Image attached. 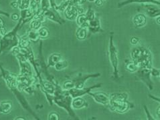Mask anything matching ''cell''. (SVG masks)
I'll list each match as a JSON object with an SVG mask.
<instances>
[{"label":"cell","mask_w":160,"mask_h":120,"mask_svg":"<svg viewBox=\"0 0 160 120\" xmlns=\"http://www.w3.org/2000/svg\"><path fill=\"white\" fill-rule=\"evenodd\" d=\"M131 60L139 68L151 69L152 67V53L148 48L142 45H136L131 52Z\"/></svg>","instance_id":"obj_1"},{"label":"cell","mask_w":160,"mask_h":120,"mask_svg":"<svg viewBox=\"0 0 160 120\" xmlns=\"http://www.w3.org/2000/svg\"><path fill=\"white\" fill-rule=\"evenodd\" d=\"M72 98L68 94V91L64 90L58 84L56 86V90L53 96V103L59 108L64 109L67 113L74 119H77V115L72 108Z\"/></svg>","instance_id":"obj_2"},{"label":"cell","mask_w":160,"mask_h":120,"mask_svg":"<svg viewBox=\"0 0 160 120\" xmlns=\"http://www.w3.org/2000/svg\"><path fill=\"white\" fill-rule=\"evenodd\" d=\"M23 25L21 19L18 21L17 25L13 27V30L9 32H6L0 39V55L5 52L9 51L18 46L19 37L18 36V31Z\"/></svg>","instance_id":"obj_3"},{"label":"cell","mask_w":160,"mask_h":120,"mask_svg":"<svg viewBox=\"0 0 160 120\" xmlns=\"http://www.w3.org/2000/svg\"><path fill=\"white\" fill-rule=\"evenodd\" d=\"M108 52H109V59L111 66L113 70V76L115 79H118L119 72V53L116 46L114 44L113 40V35L112 33L111 34L109 38V49H108Z\"/></svg>","instance_id":"obj_4"},{"label":"cell","mask_w":160,"mask_h":120,"mask_svg":"<svg viewBox=\"0 0 160 120\" xmlns=\"http://www.w3.org/2000/svg\"><path fill=\"white\" fill-rule=\"evenodd\" d=\"M38 81L36 76H28L24 75L19 74L17 76V88L22 92L24 91L28 87L32 85H37Z\"/></svg>","instance_id":"obj_5"},{"label":"cell","mask_w":160,"mask_h":120,"mask_svg":"<svg viewBox=\"0 0 160 120\" xmlns=\"http://www.w3.org/2000/svg\"><path fill=\"white\" fill-rule=\"evenodd\" d=\"M108 107L111 112L119 113H125L131 109L134 108V104L128 100L109 101Z\"/></svg>","instance_id":"obj_6"},{"label":"cell","mask_w":160,"mask_h":120,"mask_svg":"<svg viewBox=\"0 0 160 120\" xmlns=\"http://www.w3.org/2000/svg\"><path fill=\"white\" fill-rule=\"evenodd\" d=\"M101 76L100 73H88V74H84V73H78L76 76L72 78L71 80L73 81L74 84L75 88L81 89L83 88L85 85V82L91 78H96Z\"/></svg>","instance_id":"obj_7"},{"label":"cell","mask_w":160,"mask_h":120,"mask_svg":"<svg viewBox=\"0 0 160 120\" xmlns=\"http://www.w3.org/2000/svg\"><path fill=\"white\" fill-rule=\"evenodd\" d=\"M0 71H1L2 76L6 82V85L8 88L12 90L17 87V76L13 73L9 72L3 68L0 64Z\"/></svg>","instance_id":"obj_8"},{"label":"cell","mask_w":160,"mask_h":120,"mask_svg":"<svg viewBox=\"0 0 160 120\" xmlns=\"http://www.w3.org/2000/svg\"><path fill=\"white\" fill-rule=\"evenodd\" d=\"M102 85H103L102 83H98V84H96L90 87H84L83 88H81V89H78V88L73 87V88L69 90L68 92L72 98H77V97H82L84 95L88 94L89 92L92 91L93 90H95L96 88H99V87L102 86Z\"/></svg>","instance_id":"obj_9"},{"label":"cell","mask_w":160,"mask_h":120,"mask_svg":"<svg viewBox=\"0 0 160 120\" xmlns=\"http://www.w3.org/2000/svg\"><path fill=\"white\" fill-rule=\"evenodd\" d=\"M136 73H137L139 79L147 85L149 90L152 91L153 89V84L151 79L152 76L150 73V69L139 68Z\"/></svg>","instance_id":"obj_10"},{"label":"cell","mask_w":160,"mask_h":120,"mask_svg":"<svg viewBox=\"0 0 160 120\" xmlns=\"http://www.w3.org/2000/svg\"><path fill=\"white\" fill-rule=\"evenodd\" d=\"M88 94L91 95L97 103L105 106L109 105V94L105 93V92H95V93H93V92L91 91Z\"/></svg>","instance_id":"obj_11"},{"label":"cell","mask_w":160,"mask_h":120,"mask_svg":"<svg viewBox=\"0 0 160 120\" xmlns=\"http://www.w3.org/2000/svg\"><path fill=\"white\" fill-rule=\"evenodd\" d=\"M44 15L46 17V19L52 21L59 25L65 24V20L62 17H61L60 13L54 10H52L51 7L44 12Z\"/></svg>","instance_id":"obj_12"},{"label":"cell","mask_w":160,"mask_h":120,"mask_svg":"<svg viewBox=\"0 0 160 120\" xmlns=\"http://www.w3.org/2000/svg\"><path fill=\"white\" fill-rule=\"evenodd\" d=\"M87 29L88 32H91V34H97L103 31L101 24L100 18L97 16V15L95 19L88 22V26Z\"/></svg>","instance_id":"obj_13"},{"label":"cell","mask_w":160,"mask_h":120,"mask_svg":"<svg viewBox=\"0 0 160 120\" xmlns=\"http://www.w3.org/2000/svg\"><path fill=\"white\" fill-rule=\"evenodd\" d=\"M152 3L156 6H160V2L155 1V0H124L123 2L118 3V8H121L131 3Z\"/></svg>","instance_id":"obj_14"},{"label":"cell","mask_w":160,"mask_h":120,"mask_svg":"<svg viewBox=\"0 0 160 120\" xmlns=\"http://www.w3.org/2000/svg\"><path fill=\"white\" fill-rule=\"evenodd\" d=\"M64 14L66 19L70 21H74L76 20L78 13L77 10V7L75 5L70 6L67 10L64 12Z\"/></svg>","instance_id":"obj_15"},{"label":"cell","mask_w":160,"mask_h":120,"mask_svg":"<svg viewBox=\"0 0 160 120\" xmlns=\"http://www.w3.org/2000/svg\"><path fill=\"white\" fill-rule=\"evenodd\" d=\"M71 106L73 109H81L88 108V104L82 97H77V98H72Z\"/></svg>","instance_id":"obj_16"},{"label":"cell","mask_w":160,"mask_h":120,"mask_svg":"<svg viewBox=\"0 0 160 120\" xmlns=\"http://www.w3.org/2000/svg\"><path fill=\"white\" fill-rule=\"evenodd\" d=\"M145 12L148 16L150 17H156L159 16L160 15V10L159 9L156 7V5L152 3H145Z\"/></svg>","instance_id":"obj_17"},{"label":"cell","mask_w":160,"mask_h":120,"mask_svg":"<svg viewBox=\"0 0 160 120\" xmlns=\"http://www.w3.org/2000/svg\"><path fill=\"white\" fill-rule=\"evenodd\" d=\"M133 22L136 27L140 28V27H143L146 25L147 17L143 13H138L133 17Z\"/></svg>","instance_id":"obj_18"},{"label":"cell","mask_w":160,"mask_h":120,"mask_svg":"<svg viewBox=\"0 0 160 120\" xmlns=\"http://www.w3.org/2000/svg\"><path fill=\"white\" fill-rule=\"evenodd\" d=\"M20 16V19L22 20L23 25H25L27 23L33 19V17H34V14H33L29 8L21 10Z\"/></svg>","instance_id":"obj_19"},{"label":"cell","mask_w":160,"mask_h":120,"mask_svg":"<svg viewBox=\"0 0 160 120\" xmlns=\"http://www.w3.org/2000/svg\"><path fill=\"white\" fill-rule=\"evenodd\" d=\"M12 109V103L10 101H2L0 102V113L9 114Z\"/></svg>","instance_id":"obj_20"},{"label":"cell","mask_w":160,"mask_h":120,"mask_svg":"<svg viewBox=\"0 0 160 120\" xmlns=\"http://www.w3.org/2000/svg\"><path fill=\"white\" fill-rule=\"evenodd\" d=\"M62 59V55L59 53H52L48 59V66L47 67H53L55 64Z\"/></svg>","instance_id":"obj_21"},{"label":"cell","mask_w":160,"mask_h":120,"mask_svg":"<svg viewBox=\"0 0 160 120\" xmlns=\"http://www.w3.org/2000/svg\"><path fill=\"white\" fill-rule=\"evenodd\" d=\"M75 20H76L77 24L79 27H86V28H88L89 21L84 13L78 15Z\"/></svg>","instance_id":"obj_22"},{"label":"cell","mask_w":160,"mask_h":120,"mask_svg":"<svg viewBox=\"0 0 160 120\" xmlns=\"http://www.w3.org/2000/svg\"><path fill=\"white\" fill-rule=\"evenodd\" d=\"M31 41L28 38L27 34H24L20 37H19V43L18 46L21 48H27L30 47Z\"/></svg>","instance_id":"obj_23"},{"label":"cell","mask_w":160,"mask_h":120,"mask_svg":"<svg viewBox=\"0 0 160 120\" xmlns=\"http://www.w3.org/2000/svg\"><path fill=\"white\" fill-rule=\"evenodd\" d=\"M88 29L86 27H78L76 31V38L81 41L85 40L88 35Z\"/></svg>","instance_id":"obj_24"},{"label":"cell","mask_w":160,"mask_h":120,"mask_svg":"<svg viewBox=\"0 0 160 120\" xmlns=\"http://www.w3.org/2000/svg\"><path fill=\"white\" fill-rule=\"evenodd\" d=\"M71 5H73L72 0H62V2L56 7V11L59 13L64 12Z\"/></svg>","instance_id":"obj_25"},{"label":"cell","mask_w":160,"mask_h":120,"mask_svg":"<svg viewBox=\"0 0 160 120\" xmlns=\"http://www.w3.org/2000/svg\"><path fill=\"white\" fill-rule=\"evenodd\" d=\"M125 70L130 73H135L139 70V67L133 60L128 59L125 61Z\"/></svg>","instance_id":"obj_26"},{"label":"cell","mask_w":160,"mask_h":120,"mask_svg":"<svg viewBox=\"0 0 160 120\" xmlns=\"http://www.w3.org/2000/svg\"><path fill=\"white\" fill-rule=\"evenodd\" d=\"M28 38H29L31 42L37 43L40 40V37L38 35V32L36 30H30L26 34Z\"/></svg>","instance_id":"obj_27"},{"label":"cell","mask_w":160,"mask_h":120,"mask_svg":"<svg viewBox=\"0 0 160 120\" xmlns=\"http://www.w3.org/2000/svg\"><path fill=\"white\" fill-rule=\"evenodd\" d=\"M40 39H46L50 36V31L46 27L42 26L38 30Z\"/></svg>","instance_id":"obj_28"},{"label":"cell","mask_w":160,"mask_h":120,"mask_svg":"<svg viewBox=\"0 0 160 120\" xmlns=\"http://www.w3.org/2000/svg\"><path fill=\"white\" fill-rule=\"evenodd\" d=\"M68 62L66 61V60H63L62 59L60 61L56 63L53 67L54 68V70L56 71L60 72V71H62L65 70V69L68 67Z\"/></svg>","instance_id":"obj_29"},{"label":"cell","mask_w":160,"mask_h":120,"mask_svg":"<svg viewBox=\"0 0 160 120\" xmlns=\"http://www.w3.org/2000/svg\"><path fill=\"white\" fill-rule=\"evenodd\" d=\"M31 0H17L18 6V10H23L28 9L30 7Z\"/></svg>","instance_id":"obj_30"},{"label":"cell","mask_w":160,"mask_h":120,"mask_svg":"<svg viewBox=\"0 0 160 120\" xmlns=\"http://www.w3.org/2000/svg\"><path fill=\"white\" fill-rule=\"evenodd\" d=\"M42 24H43L41 21L33 18L30 23V30L38 31L42 26Z\"/></svg>","instance_id":"obj_31"},{"label":"cell","mask_w":160,"mask_h":120,"mask_svg":"<svg viewBox=\"0 0 160 120\" xmlns=\"http://www.w3.org/2000/svg\"><path fill=\"white\" fill-rule=\"evenodd\" d=\"M40 8L41 7H40V3H37L36 2L34 1V0H31L29 9L30 10V11L32 12L33 14H34V16L35 14H36L37 12L40 10Z\"/></svg>","instance_id":"obj_32"},{"label":"cell","mask_w":160,"mask_h":120,"mask_svg":"<svg viewBox=\"0 0 160 120\" xmlns=\"http://www.w3.org/2000/svg\"><path fill=\"white\" fill-rule=\"evenodd\" d=\"M84 14H85V16H86V17L87 18V20H88V21H90L94 20L96 17V16H97V14H96L95 10H94L93 9L92 7H89L88 8L87 11L85 13H84Z\"/></svg>","instance_id":"obj_33"},{"label":"cell","mask_w":160,"mask_h":120,"mask_svg":"<svg viewBox=\"0 0 160 120\" xmlns=\"http://www.w3.org/2000/svg\"><path fill=\"white\" fill-rule=\"evenodd\" d=\"M73 87H74V84L71 80L65 81L63 83L62 86V88L66 91H68L69 90L73 88Z\"/></svg>","instance_id":"obj_34"},{"label":"cell","mask_w":160,"mask_h":120,"mask_svg":"<svg viewBox=\"0 0 160 120\" xmlns=\"http://www.w3.org/2000/svg\"><path fill=\"white\" fill-rule=\"evenodd\" d=\"M40 7L43 12L48 10V9L50 8V4L49 0H41V2L40 3Z\"/></svg>","instance_id":"obj_35"},{"label":"cell","mask_w":160,"mask_h":120,"mask_svg":"<svg viewBox=\"0 0 160 120\" xmlns=\"http://www.w3.org/2000/svg\"><path fill=\"white\" fill-rule=\"evenodd\" d=\"M59 119H60V115L56 112H50L48 116V119L49 120H58Z\"/></svg>","instance_id":"obj_36"},{"label":"cell","mask_w":160,"mask_h":120,"mask_svg":"<svg viewBox=\"0 0 160 120\" xmlns=\"http://www.w3.org/2000/svg\"><path fill=\"white\" fill-rule=\"evenodd\" d=\"M150 73H151V76L153 77H159L160 76L159 70L153 67V66L150 69Z\"/></svg>","instance_id":"obj_37"},{"label":"cell","mask_w":160,"mask_h":120,"mask_svg":"<svg viewBox=\"0 0 160 120\" xmlns=\"http://www.w3.org/2000/svg\"><path fill=\"white\" fill-rule=\"evenodd\" d=\"M140 41H141L140 39L138 38H137V37H135V36L131 37V39H130L131 44L133 45H135V46L138 45L140 43Z\"/></svg>","instance_id":"obj_38"},{"label":"cell","mask_w":160,"mask_h":120,"mask_svg":"<svg viewBox=\"0 0 160 120\" xmlns=\"http://www.w3.org/2000/svg\"><path fill=\"white\" fill-rule=\"evenodd\" d=\"M0 32L3 35L6 34V30L5 28V23L1 17H0Z\"/></svg>","instance_id":"obj_39"},{"label":"cell","mask_w":160,"mask_h":120,"mask_svg":"<svg viewBox=\"0 0 160 120\" xmlns=\"http://www.w3.org/2000/svg\"><path fill=\"white\" fill-rule=\"evenodd\" d=\"M143 108H144V110H145V114H146L147 119H148V120L156 119V118H153V117L151 115V113H149V109H148V108L146 107V106L144 105L143 106Z\"/></svg>","instance_id":"obj_40"},{"label":"cell","mask_w":160,"mask_h":120,"mask_svg":"<svg viewBox=\"0 0 160 120\" xmlns=\"http://www.w3.org/2000/svg\"><path fill=\"white\" fill-rule=\"evenodd\" d=\"M72 4L75 6H82L87 2V0H72Z\"/></svg>","instance_id":"obj_41"},{"label":"cell","mask_w":160,"mask_h":120,"mask_svg":"<svg viewBox=\"0 0 160 120\" xmlns=\"http://www.w3.org/2000/svg\"><path fill=\"white\" fill-rule=\"evenodd\" d=\"M10 17H11V19L13 21H18L20 19V16L16 13H13V14H12V16H10Z\"/></svg>","instance_id":"obj_42"},{"label":"cell","mask_w":160,"mask_h":120,"mask_svg":"<svg viewBox=\"0 0 160 120\" xmlns=\"http://www.w3.org/2000/svg\"><path fill=\"white\" fill-rule=\"evenodd\" d=\"M50 4V7L52 9V10H56V7L57 6L58 4H56L55 0H49Z\"/></svg>","instance_id":"obj_43"},{"label":"cell","mask_w":160,"mask_h":120,"mask_svg":"<svg viewBox=\"0 0 160 120\" xmlns=\"http://www.w3.org/2000/svg\"><path fill=\"white\" fill-rule=\"evenodd\" d=\"M77 10H78V15L79 14H82V13H85V11H84V8L81 6H77Z\"/></svg>","instance_id":"obj_44"},{"label":"cell","mask_w":160,"mask_h":120,"mask_svg":"<svg viewBox=\"0 0 160 120\" xmlns=\"http://www.w3.org/2000/svg\"><path fill=\"white\" fill-rule=\"evenodd\" d=\"M94 3H95V5L98 7H101L103 5V3H104V2L102 1V0H95V2H94Z\"/></svg>","instance_id":"obj_45"},{"label":"cell","mask_w":160,"mask_h":120,"mask_svg":"<svg viewBox=\"0 0 160 120\" xmlns=\"http://www.w3.org/2000/svg\"><path fill=\"white\" fill-rule=\"evenodd\" d=\"M0 16H6L7 17H10V15H9V13H8L6 12H4L2 10H0Z\"/></svg>","instance_id":"obj_46"},{"label":"cell","mask_w":160,"mask_h":120,"mask_svg":"<svg viewBox=\"0 0 160 120\" xmlns=\"http://www.w3.org/2000/svg\"><path fill=\"white\" fill-rule=\"evenodd\" d=\"M10 6L13 9H18V3L16 1H14L10 3Z\"/></svg>","instance_id":"obj_47"},{"label":"cell","mask_w":160,"mask_h":120,"mask_svg":"<svg viewBox=\"0 0 160 120\" xmlns=\"http://www.w3.org/2000/svg\"><path fill=\"white\" fill-rule=\"evenodd\" d=\"M149 95V98H152V99H153V100H155V101H158V102H160V99H159V98H157V97H156V96H154V95Z\"/></svg>","instance_id":"obj_48"},{"label":"cell","mask_w":160,"mask_h":120,"mask_svg":"<svg viewBox=\"0 0 160 120\" xmlns=\"http://www.w3.org/2000/svg\"><path fill=\"white\" fill-rule=\"evenodd\" d=\"M156 115H157V117L158 118V119H159V118H160V108H159V106L156 109Z\"/></svg>","instance_id":"obj_49"},{"label":"cell","mask_w":160,"mask_h":120,"mask_svg":"<svg viewBox=\"0 0 160 120\" xmlns=\"http://www.w3.org/2000/svg\"><path fill=\"white\" fill-rule=\"evenodd\" d=\"M26 120V118L23 117H16V118H14V120Z\"/></svg>","instance_id":"obj_50"},{"label":"cell","mask_w":160,"mask_h":120,"mask_svg":"<svg viewBox=\"0 0 160 120\" xmlns=\"http://www.w3.org/2000/svg\"><path fill=\"white\" fill-rule=\"evenodd\" d=\"M156 18V23L158 25H160V17H159V16H158Z\"/></svg>","instance_id":"obj_51"},{"label":"cell","mask_w":160,"mask_h":120,"mask_svg":"<svg viewBox=\"0 0 160 120\" xmlns=\"http://www.w3.org/2000/svg\"><path fill=\"white\" fill-rule=\"evenodd\" d=\"M35 2H36L37 3H40V2H41V0H34Z\"/></svg>","instance_id":"obj_52"},{"label":"cell","mask_w":160,"mask_h":120,"mask_svg":"<svg viewBox=\"0 0 160 120\" xmlns=\"http://www.w3.org/2000/svg\"><path fill=\"white\" fill-rule=\"evenodd\" d=\"M88 1L89 2H94L95 1V0H88Z\"/></svg>","instance_id":"obj_53"},{"label":"cell","mask_w":160,"mask_h":120,"mask_svg":"<svg viewBox=\"0 0 160 120\" xmlns=\"http://www.w3.org/2000/svg\"><path fill=\"white\" fill-rule=\"evenodd\" d=\"M155 1H158V2H160V0H155Z\"/></svg>","instance_id":"obj_54"},{"label":"cell","mask_w":160,"mask_h":120,"mask_svg":"<svg viewBox=\"0 0 160 120\" xmlns=\"http://www.w3.org/2000/svg\"><path fill=\"white\" fill-rule=\"evenodd\" d=\"M102 1H103V2H105V0H102Z\"/></svg>","instance_id":"obj_55"}]
</instances>
